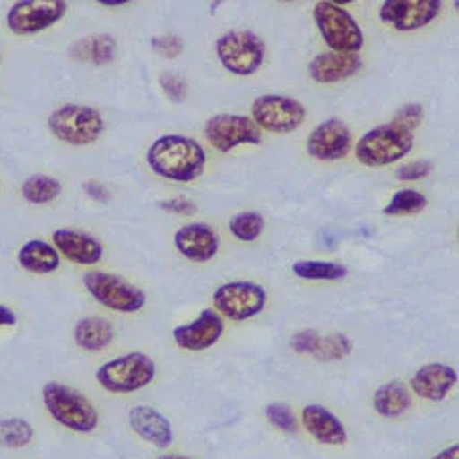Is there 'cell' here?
Segmentation results:
<instances>
[{"instance_id":"8","label":"cell","mask_w":459,"mask_h":459,"mask_svg":"<svg viewBox=\"0 0 459 459\" xmlns=\"http://www.w3.org/2000/svg\"><path fill=\"white\" fill-rule=\"evenodd\" d=\"M217 57L233 75H253L264 65L265 45L251 30H229L217 41Z\"/></svg>"},{"instance_id":"40","label":"cell","mask_w":459,"mask_h":459,"mask_svg":"<svg viewBox=\"0 0 459 459\" xmlns=\"http://www.w3.org/2000/svg\"><path fill=\"white\" fill-rule=\"evenodd\" d=\"M14 324H17V314L0 304V326H14Z\"/></svg>"},{"instance_id":"4","label":"cell","mask_w":459,"mask_h":459,"mask_svg":"<svg viewBox=\"0 0 459 459\" xmlns=\"http://www.w3.org/2000/svg\"><path fill=\"white\" fill-rule=\"evenodd\" d=\"M156 364L144 352L122 354L96 370L98 383L109 393H134L154 381Z\"/></svg>"},{"instance_id":"36","label":"cell","mask_w":459,"mask_h":459,"mask_svg":"<svg viewBox=\"0 0 459 459\" xmlns=\"http://www.w3.org/2000/svg\"><path fill=\"white\" fill-rule=\"evenodd\" d=\"M433 170V164L429 160H417V162H409L405 166H401L397 170V178L399 180H421L425 177H429Z\"/></svg>"},{"instance_id":"2","label":"cell","mask_w":459,"mask_h":459,"mask_svg":"<svg viewBox=\"0 0 459 459\" xmlns=\"http://www.w3.org/2000/svg\"><path fill=\"white\" fill-rule=\"evenodd\" d=\"M43 403L55 421L75 433H91L100 423L98 409L91 401L63 383H47L43 386Z\"/></svg>"},{"instance_id":"14","label":"cell","mask_w":459,"mask_h":459,"mask_svg":"<svg viewBox=\"0 0 459 459\" xmlns=\"http://www.w3.org/2000/svg\"><path fill=\"white\" fill-rule=\"evenodd\" d=\"M306 146L307 152H310V156H314L316 160L334 162L351 152L352 134L342 120L330 117V120L316 126L310 136H307Z\"/></svg>"},{"instance_id":"35","label":"cell","mask_w":459,"mask_h":459,"mask_svg":"<svg viewBox=\"0 0 459 459\" xmlns=\"http://www.w3.org/2000/svg\"><path fill=\"white\" fill-rule=\"evenodd\" d=\"M320 334L316 330H302L298 332V334L291 338V348H294L296 352L299 354H312L318 351V344H320Z\"/></svg>"},{"instance_id":"28","label":"cell","mask_w":459,"mask_h":459,"mask_svg":"<svg viewBox=\"0 0 459 459\" xmlns=\"http://www.w3.org/2000/svg\"><path fill=\"white\" fill-rule=\"evenodd\" d=\"M33 427L19 417L0 419V446L9 449H22L33 441Z\"/></svg>"},{"instance_id":"27","label":"cell","mask_w":459,"mask_h":459,"mask_svg":"<svg viewBox=\"0 0 459 459\" xmlns=\"http://www.w3.org/2000/svg\"><path fill=\"white\" fill-rule=\"evenodd\" d=\"M61 195V182L47 174H35L22 182V196L33 204H47Z\"/></svg>"},{"instance_id":"42","label":"cell","mask_w":459,"mask_h":459,"mask_svg":"<svg viewBox=\"0 0 459 459\" xmlns=\"http://www.w3.org/2000/svg\"><path fill=\"white\" fill-rule=\"evenodd\" d=\"M100 4H104V6H124V4H128V3H126V0H120V3H109V0H101Z\"/></svg>"},{"instance_id":"17","label":"cell","mask_w":459,"mask_h":459,"mask_svg":"<svg viewBox=\"0 0 459 459\" xmlns=\"http://www.w3.org/2000/svg\"><path fill=\"white\" fill-rule=\"evenodd\" d=\"M53 247L79 265H96L104 257V245L93 235L77 229H57L53 233Z\"/></svg>"},{"instance_id":"3","label":"cell","mask_w":459,"mask_h":459,"mask_svg":"<svg viewBox=\"0 0 459 459\" xmlns=\"http://www.w3.org/2000/svg\"><path fill=\"white\" fill-rule=\"evenodd\" d=\"M413 144V132L394 122L383 124L356 142V158L364 166H386L405 158Z\"/></svg>"},{"instance_id":"10","label":"cell","mask_w":459,"mask_h":459,"mask_svg":"<svg viewBox=\"0 0 459 459\" xmlns=\"http://www.w3.org/2000/svg\"><path fill=\"white\" fill-rule=\"evenodd\" d=\"M251 116V120L257 124L259 130L264 128L267 132L288 134L304 124L306 108L290 96L267 93V96H261L253 101Z\"/></svg>"},{"instance_id":"20","label":"cell","mask_w":459,"mask_h":459,"mask_svg":"<svg viewBox=\"0 0 459 459\" xmlns=\"http://www.w3.org/2000/svg\"><path fill=\"white\" fill-rule=\"evenodd\" d=\"M362 59L359 53H320L310 63V75L318 83H336L346 77H352L360 71Z\"/></svg>"},{"instance_id":"38","label":"cell","mask_w":459,"mask_h":459,"mask_svg":"<svg viewBox=\"0 0 459 459\" xmlns=\"http://www.w3.org/2000/svg\"><path fill=\"white\" fill-rule=\"evenodd\" d=\"M160 207L169 212H178V215H193L196 212L195 203L186 201V199H169V201H162Z\"/></svg>"},{"instance_id":"34","label":"cell","mask_w":459,"mask_h":459,"mask_svg":"<svg viewBox=\"0 0 459 459\" xmlns=\"http://www.w3.org/2000/svg\"><path fill=\"white\" fill-rule=\"evenodd\" d=\"M160 83L164 93L174 101V104H180V101L186 98V82L180 75L170 74L169 71V74H164L160 77Z\"/></svg>"},{"instance_id":"19","label":"cell","mask_w":459,"mask_h":459,"mask_svg":"<svg viewBox=\"0 0 459 459\" xmlns=\"http://www.w3.org/2000/svg\"><path fill=\"white\" fill-rule=\"evenodd\" d=\"M128 421L134 433L140 435L144 441L152 443V446L160 449L172 446L174 441L172 425L169 419L160 413V411L146 405H136L134 409H130Z\"/></svg>"},{"instance_id":"29","label":"cell","mask_w":459,"mask_h":459,"mask_svg":"<svg viewBox=\"0 0 459 459\" xmlns=\"http://www.w3.org/2000/svg\"><path fill=\"white\" fill-rule=\"evenodd\" d=\"M427 207L425 195H421L415 188H403L393 195V199L385 207V215L399 217V215H415Z\"/></svg>"},{"instance_id":"6","label":"cell","mask_w":459,"mask_h":459,"mask_svg":"<svg viewBox=\"0 0 459 459\" xmlns=\"http://www.w3.org/2000/svg\"><path fill=\"white\" fill-rule=\"evenodd\" d=\"M314 19L324 41L334 53H359L364 45L362 29L351 13L336 3H318Z\"/></svg>"},{"instance_id":"21","label":"cell","mask_w":459,"mask_h":459,"mask_svg":"<svg viewBox=\"0 0 459 459\" xmlns=\"http://www.w3.org/2000/svg\"><path fill=\"white\" fill-rule=\"evenodd\" d=\"M302 423L316 441L324 446H342L348 439L346 427L340 419L322 405H307L302 411Z\"/></svg>"},{"instance_id":"18","label":"cell","mask_w":459,"mask_h":459,"mask_svg":"<svg viewBox=\"0 0 459 459\" xmlns=\"http://www.w3.org/2000/svg\"><path fill=\"white\" fill-rule=\"evenodd\" d=\"M457 385V370L447 364L431 362L417 370L411 378V389L427 401H443Z\"/></svg>"},{"instance_id":"13","label":"cell","mask_w":459,"mask_h":459,"mask_svg":"<svg viewBox=\"0 0 459 459\" xmlns=\"http://www.w3.org/2000/svg\"><path fill=\"white\" fill-rule=\"evenodd\" d=\"M439 11V0H386L378 14L393 29L415 30L429 25Z\"/></svg>"},{"instance_id":"30","label":"cell","mask_w":459,"mask_h":459,"mask_svg":"<svg viewBox=\"0 0 459 459\" xmlns=\"http://www.w3.org/2000/svg\"><path fill=\"white\" fill-rule=\"evenodd\" d=\"M229 229L239 241H255L264 231V217L257 211H245L237 212L235 217L229 221Z\"/></svg>"},{"instance_id":"32","label":"cell","mask_w":459,"mask_h":459,"mask_svg":"<svg viewBox=\"0 0 459 459\" xmlns=\"http://www.w3.org/2000/svg\"><path fill=\"white\" fill-rule=\"evenodd\" d=\"M265 417L269 423L278 427L281 431L286 433L298 431V419L294 413H291V409L288 405H281V403H269L265 407Z\"/></svg>"},{"instance_id":"5","label":"cell","mask_w":459,"mask_h":459,"mask_svg":"<svg viewBox=\"0 0 459 459\" xmlns=\"http://www.w3.org/2000/svg\"><path fill=\"white\" fill-rule=\"evenodd\" d=\"M47 126H49L55 138L74 146L91 144V142H96L101 136V132L106 128L104 117H101L96 108L79 104H67L57 108L49 116Z\"/></svg>"},{"instance_id":"16","label":"cell","mask_w":459,"mask_h":459,"mask_svg":"<svg viewBox=\"0 0 459 459\" xmlns=\"http://www.w3.org/2000/svg\"><path fill=\"white\" fill-rule=\"evenodd\" d=\"M174 247L178 249L182 257L196 264L211 261L219 253L221 239L215 229L207 223H188L182 225L174 233Z\"/></svg>"},{"instance_id":"37","label":"cell","mask_w":459,"mask_h":459,"mask_svg":"<svg viewBox=\"0 0 459 459\" xmlns=\"http://www.w3.org/2000/svg\"><path fill=\"white\" fill-rule=\"evenodd\" d=\"M152 47L156 53L164 55V57L174 59L182 53V41L177 35H162V37H154L152 39Z\"/></svg>"},{"instance_id":"24","label":"cell","mask_w":459,"mask_h":459,"mask_svg":"<svg viewBox=\"0 0 459 459\" xmlns=\"http://www.w3.org/2000/svg\"><path fill=\"white\" fill-rule=\"evenodd\" d=\"M117 43L112 35L83 37L71 45V57L77 61H90L93 65H106L116 57Z\"/></svg>"},{"instance_id":"1","label":"cell","mask_w":459,"mask_h":459,"mask_svg":"<svg viewBox=\"0 0 459 459\" xmlns=\"http://www.w3.org/2000/svg\"><path fill=\"white\" fill-rule=\"evenodd\" d=\"M146 162L158 177L191 182L203 174L207 154L196 140L178 136V134H166L148 148Z\"/></svg>"},{"instance_id":"43","label":"cell","mask_w":459,"mask_h":459,"mask_svg":"<svg viewBox=\"0 0 459 459\" xmlns=\"http://www.w3.org/2000/svg\"><path fill=\"white\" fill-rule=\"evenodd\" d=\"M158 459H188L185 455H160Z\"/></svg>"},{"instance_id":"41","label":"cell","mask_w":459,"mask_h":459,"mask_svg":"<svg viewBox=\"0 0 459 459\" xmlns=\"http://www.w3.org/2000/svg\"><path fill=\"white\" fill-rule=\"evenodd\" d=\"M433 459H459V446H451L447 449L439 451V454L435 455Z\"/></svg>"},{"instance_id":"33","label":"cell","mask_w":459,"mask_h":459,"mask_svg":"<svg viewBox=\"0 0 459 459\" xmlns=\"http://www.w3.org/2000/svg\"><path fill=\"white\" fill-rule=\"evenodd\" d=\"M393 122L403 126V128H407L409 132H415L417 126L423 122V108H421V104H415V101H411V104H405V106L399 109L397 114H394Z\"/></svg>"},{"instance_id":"12","label":"cell","mask_w":459,"mask_h":459,"mask_svg":"<svg viewBox=\"0 0 459 459\" xmlns=\"http://www.w3.org/2000/svg\"><path fill=\"white\" fill-rule=\"evenodd\" d=\"M204 136L219 152H231L239 144H261V130L247 116L217 114L204 126Z\"/></svg>"},{"instance_id":"23","label":"cell","mask_w":459,"mask_h":459,"mask_svg":"<svg viewBox=\"0 0 459 459\" xmlns=\"http://www.w3.org/2000/svg\"><path fill=\"white\" fill-rule=\"evenodd\" d=\"M19 265L30 273L45 275L57 272L61 265V257L59 251L55 249L53 245L41 239H33L27 241L19 249Z\"/></svg>"},{"instance_id":"26","label":"cell","mask_w":459,"mask_h":459,"mask_svg":"<svg viewBox=\"0 0 459 459\" xmlns=\"http://www.w3.org/2000/svg\"><path fill=\"white\" fill-rule=\"evenodd\" d=\"M291 272L302 280H320V281L342 280L348 275V269L342 264H336V261H314V259L296 261V264L291 265Z\"/></svg>"},{"instance_id":"7","label":"cell","mask_w":459,"mask_h":459,"mask_svg":"<svg viewBox=\"0 0 459 459\" xmlns=\"http://www.w3.org/2000/svg\"><path fill=\"white\" fill-rule=\"evenodd\" d=\"M83 286L98 304L108 310L132 314L146 306V294L120 275L106 272H90L83 275Z\"/></svg>"},{"instance_id":"22","label":"cell","mask_w":459,"mask_h":459,"mask_svg":"<svg viewBox=\"0 0 459 459\" xmlns=\"http://www.w3.org/2000/svg\"><path fill=\"white\" fill-rule=\"evenodd\" d=\"M74 338L77 346H82L83 351L96 352V351H104L109 344L114 342L116 338V330L114 324L100 318V316H90V318H83L77 322V326L74 330Z\"/></svg>"},{"instance_id":"15","label":"cell","mask_w":459,"mask_h":459,"mask_svg":"<svg viewBox=\"0 0 459 459\" xmlns=\"http://www.w3.org/2000/svg\"><path fill=\"white\" fill-rule=\"evenodd\" d=\"M225 322L215 310H203L199 318L191 324H182L172 330V338L182 351L201 352L207 351L223 336Z\"/></svg>"},{"instance_id":"39","label":"cell","mask_w":459,"mask_h":459,"mask_svg":"<svg viewBox=\"0 0 459 459\" xmlns=\"http://www.w3.org/2000/svg\"><path fill=\"white\" fill-rule=\"evenodd\" d=\"M83 188H85V193L90 195L93 201H100V203H108L109 201V191H108L106 185H100V182H96V180H87L85 185H83Z\"/></svg>"},{"instance_id":"11","label":"cell","mask_w":459,"mask_h":459,"mask_svg":"<svg viewBox=\"0 0 459 459\" xmlns=\"http://www.w3.org/2000/svg\"><path fill=\"white\" fill-rule=\"evenodd\" d=\"M67 13L63 0H21L11 6L6 25L14 35H35L53 27Z\"/></svg>"},{"instance_id":"25","label":"cell","mask_w":459,"mask_h":459,"mask_svg":"<svg viewBox=\"0 0 459 459\" xmlns=\"http://www.w3.org/2000/svg\"><path fill=\"white\" fill-rule=\"evenodd\" d=\"M373 407L381 417H401L411 407V391L405 383L391 381L378 386L373 394Z\"/></svg>"},{"instance_id":"31","label":"cell","mask_w":459,"mask_h":459,"mask_svg":"<svg viewBox=\"0 0 459 459\" xmlns=\"http://www.w3.org/2000/svg\"><path fill=\"white\" fill-rule=\"evenodd\" d=\"M352 352V340L348 338L346 334H340V332H334L326 338H320L318 351L314 352V356L318 360L330 362V360H340L346 359L348 354Z\"/></svg>"},{"instance_id":"9","label":"cell","mask_w":459,"mask_h":459,"mask_svg":"<svg viewBox=\"0 0 459 459\" xmlns=\"http://www.w3.org/2000/svg\"><path fill=\"white\" fill-rule=\"evenodd\" d=\"M267 304V291L253 281H229L212 294V306L233 322L251 320Z\"/></svg>"}]
</instances>
